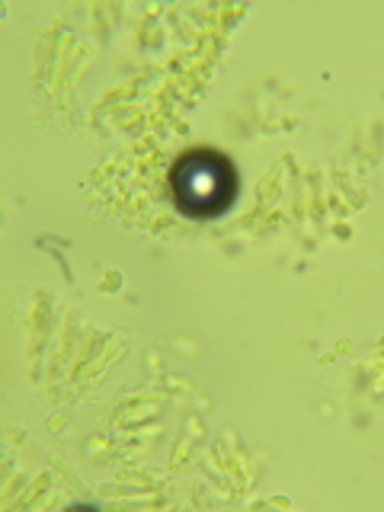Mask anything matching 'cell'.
I'll return each instance as SVG.
<instances>
[{"instance_id":"1","label":"cell","mask_w":384,"mask_h":512,"mask_svg":"<svg viewBox=\"0 0 384 512\" xmlns=\"http://www.w3.org/2000/svg\"><path fill=\"white\" fill-rule=\"evenodd\" d=\"M170 186L176 208L189 218H218L237 196V173L218 151H189L173 164Z\"/></svg>"}]
</instances>
